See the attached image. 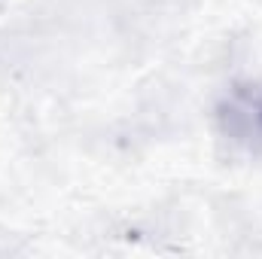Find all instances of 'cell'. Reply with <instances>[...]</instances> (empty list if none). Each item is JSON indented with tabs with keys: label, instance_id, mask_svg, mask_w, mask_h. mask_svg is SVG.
Returning <instances> with one entry per match:
<instances>
[{
	"label": "cell",
	"instance_id": "6da1fadb",
	"mask_svg": "<svg viewBox=\"0 0 262 259\" xmlns=\"http://www.w3.org/2000/svg\"><path fill=\"white\" fill-rule=\"evenodd\" d=\"M223 125L226 134L250 149H262V89L247 85L232 95V101L223 107Z\"/></svg>",
	"mask_w": 262,
	"mask_h": 259
}]
</instances>
